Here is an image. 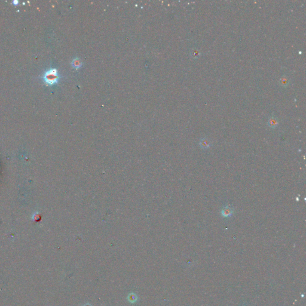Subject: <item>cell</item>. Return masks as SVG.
Listing matches in <instances>:
<instances>
[{
    "mask_svg": "<svg viewBox=\"0 0 306 306\" xmlns=\"http://www.w3.org/2000/svg\"><path fill=\"white\" fill-rule=\"evenodd\" d=\"M43 79L44 81L50 86L57 83L59 80V75L58 73H57V69L55 68H52L48 70L44 73Z\"/></svg>",
    "mask_w": 306,
    "mask_h": 306,
    "instance_id": "6da1fadb",
    "label": "cell"
},
{
    "mask_svg": "<svg viewBox=\"0 0 306 306\" xmlns=\"http://www.w3.org/2000/svg\"><path fill=\"white\" fill-rule=\"evenodd\" d=\"M221 214L223 217H225V218L230 217L233 214V209L231 207H230L228 205L226 206L225 207H224L222 209L221 211Z\"/></svg>",
    "mask_w": 306,
    "mask_h": 306,
    "instance_id": "7a4b0ae2",
    "label": "cell"
},
{
    "mask_svg": "<svg viewBox=\"0 0 306 306\" xmlns=\"http://www.w3.org/2000/svg\"><path fill=\"white\" fill-rule=\"evenodd\" d=\"M279 124V120L277 117L275 116H271L268 120L267 125L271 129H275Z\"/></svg>",
    "mask_w": 306,
    "mask_h": 306,
    "instance_id": "3957f363",
    "label": "cell"
},
{
    "mask_svg": "<svg viewBox=\"0 0 306 306\" xmlns=\"http://www.w3.org/2000/svg\"><path fill=\"white\" fill-rule=\"evenodd\" d=\"M199 145L202 149L206 150V149L209 148L210 146V145H211V142H210V141L208 138L205 137L200 139Z\"/></svg>",
    "mask_w": 306,
    "mask_h": 306,
    "instance_id": "277c9868",
    "label": "cell"
},
{
    "mask_svg": "<svg viewBox=\"0 0 306 306\" xmlns=\"http://www.w3.org/2000/svg\"><path fill=\"white\" fill-rule=\"evenodd\" d=\"M279 82L280 85L282 87H286L289 84L290 80L288 78V76L286 75H282L281 76V77L280 78Z\"/></svg>",
    "mask_w": 306,
    "mask_h": 306,
    "instance_id": "5b68a950",
    "label": "cell"
},
{
    "mask_svg": "<svg viewBox=\"0 0 306 306\" xmlns=\"http://www.w3.org/2000/svg\"><path fill=\"white\" fill-rule=\"evenodd\" d=\"M72 65L75 69H79L81 67L82 62L79 58H78V57H76V58L74 59L73 61H72Z\"/></svg>",
    "mask_w": 306,
    "mask_h": 306,
    "instance_id": "8992f818",
    "label": "cell"
},
{
    "mask_svg": "<svg viewBox=\"0 0 306 306\" xmlns=\"http://www.w3.org/2000/svg\"><path fill=\"white\" fill-rule=\"evenodd\" d=\"M200 55H201V53L200 52V50L198 49H197V48L193 49L192 50H191V56L194 59L199 58V57L200 56Z\"/></svg>",
    "mask_w": 306,
    "mask_h": 306,
    "instance_id": "52a82bcc",
    "label": "cell"
},
{
    "mask_svg": "<svg viewBox=\"0 0 306 306\" xmlns=\"http://www.w3.org/2000/svg\"><path fill=\"white\" fill-rule=\"evenodd\" d=\"M13 3H14V4H15V5H17V4H18V1H13Z\"/></svg>",
    "mask_w": 306,
    "mask_h": 306,
    "instance_id": "ba28073f",
    "label": "cell"
}]
</instances>
